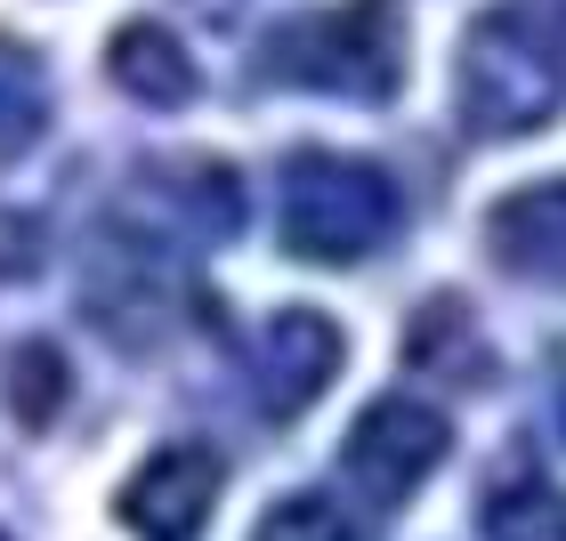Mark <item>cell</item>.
Returning <instances> with one entry per match:
<instances>
[{
	"instance_id": "1",
	"label": "cell",
	"mask_w": 566,
	"mask_h": 541,
	"mask_svg": "<svg viewBox=\"0 0 566 541\" xmlns=\"http://www.w3.org/2000/svg\"><path fill=\"white\" fill-rule=\"evenodd\" d=\"M453 106L478 138H534L566 114V0H494L453 57Z\"/></svg>"
},
{
	"instance_id": "2",
	"label": "cell",
	"mask_w": 566,
	"mask_h": 541,
	"mask_svg": "<svg viewBox=\"0 0 566 541\" xmlns=\"http://www.w3.org/2000/svg\"><path fill=\"white\" fill-rule=\"evenodd\" d=\"M397 219H405V202H397L380 162L324 153V146H307V153L283 162V243H292V259L356 267V259H373V251H389Z\"/></svg>"
},
{
	"instance_id": "3",
	"label": "cell",
	"mask_w": 566,
	"mask_h": 541,
	"mask_svg": "<svg viewBox=\"0 0 566 541\" xmlns=\"http://www.w3.org/2000/svg\"><path fill=\"white\" fill-rule=\"evenodd\" d=\"M268 82L332 89V97H397L405 82V9L397 0H348V9H316L268 33Z\"/></svg>"
},
{
	"instance_id": "4",
	"label": "cell",
	"mask_w": 566,
	"mask_h": 541,
	"mask_svg": "<svg viewBox=\"0 0 566 541\" xmlns=\"http://www.w3.org/2000/svg\"><path fill=\"white\" fill-rule=\"evenodd\" d=\"M446 445H453L446 412H429L421 396H380L373 412H356V428L340 445V477L373 509H397V501H413L421 485L437 477Z\"/></svg>"
},
{
	"instance_id": "5",
	"label": "cell",
	"mask_w": 566,
	"mask_h": 541,
	"mask_svg": "<svg viewBox=\"0 0 566 541\" xmlns=\"http://www.w3.org/2000/svg\"><path fill=\"white\" fill-rule=\"evenodd\" d=\"M340 372V323L324 307H275L251 340V396L268 421H300Z\"/></svg>"
},
{
	"instance_id": "6",
	"label": "cell",
	"mask_w": 566,
	"mask_h": 541,
	"mask_svg": "<svg viewBox=\"0 0 566 541\" xmlns=\"http://www.w3.org/2000/svg\"><path fill=\"white\" fill-rule=\"evenodd\" d=\"M219 485H227V469H219L211 445H163L130 469L114 509L138 541H195L219 509Z\"/></svg>"
},
{
	"instance_id": "7",
	"label": "cell",
	"mask_w": 566,
	"mask_h": 541,
	"mask_svg": "<svg viewBox=\"0 0 566 541\" xmlns=\"http://www.w3.org/2000/svg\"><path fill=\"white\" fill-rule=\"evenodd\" d=\"M146 202L163 211L187 243H227L243 226V178L227 170V162H211V153H187V162H154L146 178Z\"/></svg>"
},
{
	"instance_id": "8",
	"label": "cell",
	"mask_w": 566,
	"mask_h": 541,
	"mask_svg": "<svg viewBox=\"0 0 566 541\" xmlns=\"http://www.w3.org/2000/svg\"><path fill=\"white\" fill-rule=\"evenodd\" d=\"M485 251L510 275H566V178H543V187H518L510 202H494Z\"/></svg>"
},
{
	"instance_id": "9",
	"label": "cell",
	"mask_w": 566,
	"mask_h": 541,
	"mask_svg": "<svg viewBox=\"0 0 566 541\" xmlns=\"http://www.w3.org/2000/svg\"><path fill=\"white\" fill-rule=\"evenodd\" d=\"M106 73L138 97V106H187V97H195V57L170 41V24H146V17L114 33Z\"/></svg>"
},
{
	"instance_id": "10",
	"label": "cell",
	"mask_w": 566,
	"mask_h": 541,
	"mask_svg": "<svg viewBox=\"0 0 566 541\" xmlns=\"http://www.w3.org/2000/svg\"><path fill=\"white\" fill-rule=\"evenodd\" d=\"M413 364H429V372H453L461 389H478L485 380V340H478V323H470V307H461L453 291L446 299H429L421 316H413Z\"/></svg>"
},
{
	"instance_id": "11",
	"label": "cell",
	"mask_w": 566,
	"mask_h": 541,
	"mask_svg": "<svg viewBox=\"0 0 566 541\" xmlns=\"http://www.w3.org/2000/svg\"><path fill=\"white\" fill-rule=\"evenodd\" d=\"M485 541H566V494L543 477H518L502 494H485Z\"/></svg>"
},
{
	"instance_id": "12",
	"label": "cell",
	"mask_w": 566,
	"mask_h": 541,
	"mask_svg": "<svg viewBox=\"0 0 566 541\" xmlns=\"http://www.w3.org/2000/svg\"><path fill=\"white\" fill-rule=\"evenodd\" d=\"M41 114H49V82H41L33 49H17L9 33H0V153L33 138Z\"/></svg>"
},
{
	"instance_id": "13",
	"label": "cell",
	"mask_w": 566,
	"mask_h": 541,
	"mask_svg": "<svg viewBox=\"0 0 566 541\" xmlns=\"http://www.w3.org/2000/svg\"><path fill=\"white\" fill-rule=\"evenodd\" d=\"M251 541H356V518L340 501H324V494H283Z\"/></svg>"
},
{
	"instance_id": "14",
	"label": "cell",
	"mask_w": 566,
	"mask_h": 541,
	"mask_svg": "<svg viewBox=\"0 0 566 541\" xmlns=\"http://www.w3.org/2000/svg\"><path fill=\"white\" fill-rule=\"evenodd\" d=\"M9 372H17V389H9V396H17V421L41 428L49 412L65 404V356H57V348H17Z\"/></svg>"
},
{
	"instance_id": "15",
	"label": "cell",
	"mask_w": 566,
	"mask_h": 541,
	"mask_svg": "<svg viewBox=\"0 0 566 541\" xmlns=\"http://www.w3.org/2000/svg\"><path fill=\"white\" fill-rule=\"evenodd\" d=\"M41 251H49L41 219H24V211H9V202H0V283L33 275V267H41Z\"/></svg>"
},
{
	"instance_id": "16",
	"label": "cell",
	"mask_w": 566,
	"mask_h": 541,
	"mask_svg": "<svg viewBox=\"0 0 566 541\" xmlns=\"http://www.w3.org/2000/svg\"><path fill=\"white\" fill-rule=\"evenodd\" d=\"M558 428H566V380H558Z\"/></svg>"
},
{
	"instance_id": "17",
	"label": "cell",
	"mask_w": 566,
	"mask_h": 541,
	"mask_svg": "<svg viewBox=\"0 0 566 541\" xmlns=\"http://www.w3.org/2000/svg\"><path fill=\"white\" fill-rule=\"evenodd\" d=\"M0 541H9V533H0Z\"/></svg>"
}]
</instances>
